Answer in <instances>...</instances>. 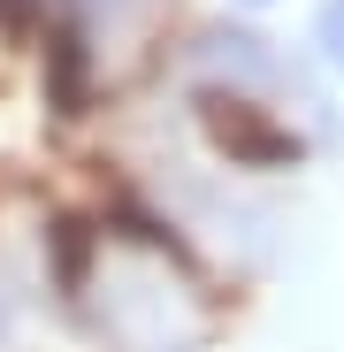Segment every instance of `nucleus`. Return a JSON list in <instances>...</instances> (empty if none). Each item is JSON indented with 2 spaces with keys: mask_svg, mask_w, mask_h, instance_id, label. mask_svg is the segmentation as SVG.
<instances>
[{
  "mask_svg": "<svg viewBox=\"0 0 344 352\" xmlns=\"http://www.w3.org/2000/svg\"><path fill=\"white\" fill-rule=\"evenodd\" d=\"M306 38H314V62L344 77V0H321L314 23H306Z\"/></svg>",
  "mask_w": 344,
  "mask_h": 352,
  "instance_id": "2",
  "label": "nucleus"
},
{
  "mask_svg": "<svg viewBox=\"0 0 344 352\" xmlns=\"http://www.w3.org/2000/svg\"><path fill=\"white\" fill-rule=\"evenodd\" d=\"M8 322H16V307H8V291H0V337H8Z\"/></svg>",
  "mask_w": 344,
  "mask_h": 352,
  "instance_id": "3",
  "label": "nucleus"
},
{
  "mask_svg": "<svg viewBox=\"0 0 344 352\" xmlns=\"http://www.w3.org/2000/svg\"><path fill=\"white\" fill-rule=\"evenodd\" d=\"M238 8H268V0H238Z\"/></svg>",
  "mask_w": 344,
  "mask_h": 352,
  "instance_id": "4",
  "label": "nucleus"
},
{
  "mask_svg": "<svg viewBox=\"0 0 344 352\" xmlns=\"http://www.w3.org/2000/svg\"><path fill=\"white\" fill-rule=\"evenodd\" d=\"M207 131L229 161H245V168H283V161H299V138L291 123H275V115L245 92H214L207 100Z\"/></svg>",
  "mask_w": 344,
  "mask_h": 352,
  "instance_id": "1",
  "label": "nucleus"
}]
</instances>
